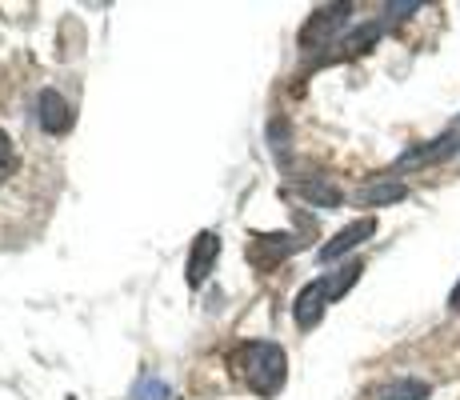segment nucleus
<instances>
[{
    "label": "nucleus",
    "mask_w": 460,
    "mask_h": 400,
    "mask_svg": "<svg viewBox=\"0 0 460 400\" xmlns=\"http://www.w3.org/2000/svg\"><path fill=\"white\" fill-rule=\"evenodd\" d=\"M236 369H241L244 385L252 388L256 396H277L280 385H285V349L272 341H252L241 349V357H236Z\"/></svg>",
    "instance_id": "1"
},
{
    "label": "nucleus",
    "mask_w": 460,
    "mask_h": 400,
    "mask_svg": "<svg viewBox=\"0 0 460 400\" xmlns=\"http://www.w3.org/2000/svg\"><path fill=\"white\" fill-rule=\"evenodd\" d=\"M357 277H360V264H349V269H341V272H332V277H321V280H313V284H305L300 289V297H296V324L300 328H313L316 320H321V313H324V305L329 300H336V297H344V292L357 284Z\"/></svg>",
    "instance_id": "2"
},
{
    "label": "nucleus",
    "mask_w": 460,
    "mask_h": 400,
    "mask_svg": "<svg viewBox=\"0 0 460 400\" xmlns=\"http://www.w3.org/2000/svg\"><path fill=\"white\" fill-rule=\"evenodd\" d=\"M373 233H376V220H373V217H360V220H352L349 228H341V233H336V236L329 240V244L321 248V261L329 264V261H336V256L352 253V248H357V244H365V240L373 236Z\"/></svg>",
    "instance_id": "3"
},
{
    "label": "nucleus",
    "mask_w": 460,
    "mask_h": 400,
    "mask_svg": "<svg viewBox=\"0 0 460 400\" xmlns=\"http://www.w3.org/2000/svg\"><path fill=\"white\" fill-rule=\"evenodd\" d=\"M460 148V132L453 129V132H445V137H437V140H429L424 148H412V153H404L401 156V164L396 168H412V164H432V160H445V156H453Z\"/></svg>",
    "instance_id": "4"
},
{
    "label": "nucleus",
    "mask_w": 460,
    "mask_h": 400,
    "mask_svg": "<svg viewBox=\"0 0 460 400\" xmlns=\"http://www.w3.org/2000/svg\"><path fill=\"white\" fill-rule=\"evenodd\" d=\"M217 253H220V240L212 236V233H200L197 244H192V256H189V280L192 284H205L208 264L217 261Z\"/></svg>",
    "instance_id": "5"
},
{
    "label": "nucleus",
    "mask_w": 460,
    "mask_h": 400,
    "mask_svg": "<svg viewBox=\"0 0 460 400\" xmlns=\"http://www.w3.org/2000/svg\"><path fill=\"white\" fill-rule=\"evenodd\" d=\"M40 124H44V132H68V124H73V112H68L65 96H57L52 88L40 93Z\"/></svg>",
    "instance_id": "6"
},
{
    "label": "nucleus",
    "mask_w": 460,
    "mask_h": 400,
    "mask_svg": "<svg viewBox=\"0 0 460 400\" xmlns=\"http://www.w3.org/2000/svg\"><path fill=\"white\" fill-rule=\"evenodd\" d=\"M432 385L429 380H417V377H401V380H388L385 388H376L373 400H429Z\"/></svg>",
    "instance_id": "7"
},
{
    "label": "nucleus",
    "mask_w": 460,
    "mask_h": 400,
    "mask_svg": "<svg viewBox=\"0 0 460 400\" xmlns=\"http://www.w3.org/2000/svg\"><path fill=\"white\" fill-rule=\"evenodd\" d=\"M404 197H409V189H404L401 181H376V184H368V189L360 192V200H365V204H376V209H380V204L404 200Z\"/></svg>",
    "instance_id": "8"
},
{
    "label": "nucleus",
    "mask_w": 460,
    "mask_h": 400,
    "mask_svg": "<svg viewBox=\"0 0 460 400\" xmlns=\"http://www.w3.org/2000/svg\"><path fill=\"white\" fill-rule=\"evenodd\" d=\"M300 192H305L313 204H324V209H336L341 204V192L332 189V184H321V181H313V184H300Z\"/></svg>",
    "instance_id": "9"
},
{
    "label": "nucleus",
    "mask_w": 460,
    "mask_h": 400,
    "mask_svg": "<svg viewBox=\"0 0 460 400\" xmlns=\"http://www.w3.org/2000/svg\"><path fill=\"white\" fill-rule=\"evenodd\" d=\"M164 396H168V385L161 377H153V372L140 377V385L132 388V400H164Z\"/></svg>",
    "instance_id": "10"
},
{
    "label": "nucleus",
    "mask_w": 460,
    "mask_h": 400,
    "mask_svg": "<svg viewBox=\"0 0 460 400\" xmlns=\"http://www.w3.org/2000/svg\"><path fill=\"white\" fill-rule=\"evenodd\" d=\"M448 305H453V308H460V284L453 289V297H448Z\"/></svg>",
    "instance_id": "11"
}]
</instances>
